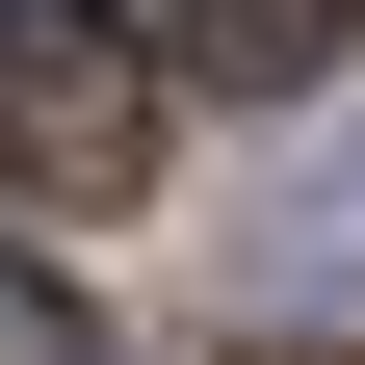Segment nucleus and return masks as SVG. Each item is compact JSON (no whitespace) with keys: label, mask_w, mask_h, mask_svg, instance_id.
<instances>
[{"label":"nucleus","mask_w":365,"mask_h":365,"mask_svg":"<svg viewBox=\"0 0 365 365\" xmlns=\"http://www.w3.org/2000/svg\"><path fill=\"white\" fill-rule=\"evenodd\" d=\"M0 182L26 209H130L157 182V53L105 0H0Z\"/></svg>","instance_id":"f257e3e1"},{"label":"nucleus","mask_w":365,"mask_h":365,"mask_svg":"<svg viewBox=\"0 0 365 365\" xmlns=\"http://www.w3.org/2000/svg\"><path fill=\"white\" fill-rule=\"evenodd\" d=\"M365 53V0H182V78H235V105H313Z\"/></svg>","instance_id":"f03ea898"},{"label":"nucleus","mask_w":365,"mask_h":365,"mask_svg":"<svg viewBox=\"0 0 365 365\" xmlns=\"http://www.w3.org/2000/svg\"><path fill=\"white\" fill-rule=\"evenodd\" d=\"M0 365H105V339H78V287H53V261H0Z\"/></svg>","instance_id":"7ed1b4c3"}]
</instances>
